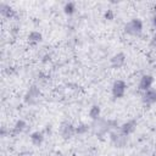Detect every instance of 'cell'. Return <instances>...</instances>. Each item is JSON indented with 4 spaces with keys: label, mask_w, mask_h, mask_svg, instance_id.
<instances>
[{
    "label": "cell",
    "mask_w": 156,
    "mask_h": 156,
    "mask_svg": "<svg viewBox=\"0 0 156 156\" xmlns=\"http://www.w3.org/2000/svg\"><path fill=\"white\" fill-rule=\"evenodd\" d=\"M143 24L140 20H132L126 24V32L130 35H139L141 33Z\"/></svg>",
    "instance_id": "cell-1"
},
{
    "label": "cell",
    "mask_w": 156,
    "mask_h": 156,
    "mask_svg": "<svg viewBox=\"0 0 156 156\" xmlns=\"http://www.w3.org/2000/svg\"><path fill=\"white\" fill-rule=\"evenodd\" d=\"M126 93V84L122 80H116L112 85V95L115 98H122Z\"/></svg>",
    "instance_id": "cell-2"
},
{
    "label": "cell",
    "mask_w": 156,
    "mask_h": 156,
    "mask_svg": "<svg viewBox=\"0 0 156 156\" xmlns=\"http://www.w3.org/2000/svg\"><path fill=\"white\" fill-rule=\"evenodd\" d=\"M152 83H154V78H152V76H149V74L143 76L141 79H140V83H139V89L146 91V90H149V89L151 88Z\"/></svg>",
    "instance_id": "cell-3"
},
{
    "label": "cell",
    "mask_w": 156,
    "mask_h": 156,
    "mask_svg": "<svg viewBox=\"0 0 156 156\" xmlns=\"http://www.w3.org/2000/svg\"><path fill=\"white\" fill-rule=\"evenodd\" d=\"M124 62H126V57H124L123 54H117V55H115V56L111 58V65H112V67H115V68L122 67V66L124 65Z\"/></svg>",
    "instance_id": "cell-4"
},
{
    "label": "cell",
    "mask_w": 156,
    "mask_h": 156,
    "mask_svg": "<svg viewBox=\"0 0 156 156\" xmlns=\"http://www.w3.org/2000/svg\"><path fill=\"white\" fill-rule=\"evenodd\" d=\"M143 99H144V102L146 104H154L156 102V89H149L144 93L143 95Z\"/></svg>",
    "instance_id": "cell-5"
},
{
    "label": "cell",
    "mask_w": 156,
    "mask_h": 156,
    "mask_svg": "<svg viewBox=\"0 0 156 156\" xmlns=\"http://www.w3.org/2000/svg\"><path fill=\"white\" fill-rule=\"evenodd\" d=\"M112 140H113V143L117 146H123L126 144V141H127L126 135L123 133H121V134H112Z\"/></svg>",
    "instance_id": "cell-6"
},
{
    "label": "cell",
    "mask_w": 156,
    "mask_h": 156,
    "mask_svg": "<svg viewBox=\"0 0 156 156\" xmlns=\"http://www.w3.org/2000/svg\"><path fill=\"white\" fill-rule=\"evenodd\" d=\"M74 132H76V129H74L71 124H63L62 128H61V133H62V135H63L65 138H69V136H72Z\"/></svg>",
    "instance_id": "cell-7"
},
{
    "label": "cell",
    "mask_w": 156,
    "mask_h": 156,
    "mask_svg": "<svg viewBox=\"0 0 156 156\" xmlns=\"http://www.w3.org/2000/svg\"><path fill=\"white\" fill-rule=\"evenodd\" d=\"M134 129H135V122H127V123H124L123 126H122V133L124 134V135H128V134H130L132 132H134Z\"/></svg>",
    "instance_id": "cell-8"
},
{
    "label": "cell",
    "mask_w": 156,
    "mask_h": 156,
    "mask_svg": "<svg viewBox=\"0 0 156 156\" xmlns=\"http://www.w3.org/2000/svg\"><path fill=\"white\" fill-rule=\"evenodd\" d=\"M28 39H29V41H30V43L37 44V43H39V41L41 40V34H40V33H38V32H32V33L29 34Z\"/></svg>",
    "instance_id": "cell-9"
},
{
    "label": "cell",
    "mask_w": 156,
    "mask_h": 156,
    "mask_svg": "<svg viewBox=\"0 0 156 156\" xmlns=\"http://www.w3.org/2000/svg\"><path fill=\"white\" fill-rule=\"evenodd\" d=\"M30 139H32L33 144L39 145V144L43 141V134H41V133H39V132H35V133H33V134H32Z\"/></svg>",
    "instance_id": "cell-10"
},
{
    "label": "cell",
    "mask_w": 156,
    "mask_h": 156,
    "mask_svg": "<svg viewBox=\"0 0 156 156\" xmlns=\"http://www.w3.org/2000/svg\"><path fill=\"white\" fill-rule=\"evenodd\" d=\"M99 115H100V108H99V106L94 105V106L90 108V111H89V116H90L93 119H96V118L99 117Z\"/></svg>",
    "instance_id": "cell-11"
},
{
    "label": "cell",
    "mask_w": 156,
    "mask_h": 156,
    "mask_svg": "<svg viewBox=\"0 0 156 156\" xmlns=\"http://www.w3.org/2000/svg\"><path fill=\"white\" fill-rule=\"evenodd\" d=\"M63 10H65V12H66L67 15H72V13L74 12V10H76V5H74L73 2H67V4L65 5Z\"/></svg>",
    "instance_id": "cell-12"
},
{
    "label": "cell",
    "mask_w": 156,
    "mask_h": 156,
    "mask_svg": "<svg viewBox=\"0 0 156 156\" xmlns=\"http://www.w3.org/2000/svg\"><path fill=\"white\" fill-rule=\"evenodd\" d=\"M38 90H37V88L35 87H32L30 89H29V91H28V99H35L37 96H38Z\"/></svg>",
    "instance_id": "cell-13"
},
{
    "label": "cell",
    "mask_w": 156,
    "mask_h": 156,
    "mask_svg": "<svg viewBox=\"0 0 156 156\" xmlns=\"http://www.w3.org/2000/svg\"><path fill=\"white\" fill-rule=\"evenodd\" d=\"M87 130H88V127L84 126V124H82V126H79L78 128H76V132H77V133H84V132H87Z\"/></svg>",
    "instance_id": "cell-14"
},
{
    "label": "cell",
    "mask_w": 156,
    "mask_h": 156,
    "mask_svg": "<svg viewBox=\"0 0 156 156\" xmlns=\"http://www.w3.org/2000/svg\"><path fill=\"white\" fill-rule=\"evenodd\" d=\"M23 126H24L23 122H18V123L16 124V130H20V132H21V130L23 129Z\"/></svg>",
    "instance_id": "cell-15"
},
{
    "label": "cell",
    "mask_w": 156,
    "mask_h": 156,
    "mask_svg": "<svg viewBox=\"0 0 156 156\" xmlns=\"http://www.w3.org/2000/svg\"><path fill=\"white\" fill-rule=\"evenodd\" d=\"M106 18H112V12H111V11H108V12L106 13Z\"/></svg>",
    "instance_id": "cell-16"
},
{
    "label": "cell",
    "mask_w": 156,
    "mask_h": 156,
    "mask_svg": "<svg viewBox=\"0 0 156 156\" xmlns=\"http://www.w3.org/2000/svg\"><path fill=\"white\" fill-rule=\"evenodd\" d=\"M155 24H156V17H155Z\"/></svg>",
    "instance_id": "cell-17"
}]
</instances>
